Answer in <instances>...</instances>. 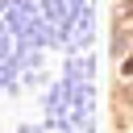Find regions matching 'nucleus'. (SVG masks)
Returning a JSON list of instances; mask_svg holds the SVG:
<instances>
[{
  "label": "nucleus",
  "mask_w": 133,
  "mask_h": 133,
  "mask_svg": "<svg viewBox=\"0 0 133 133\" xmlns=\"http://www.w3.org/2000/svg\"><path fill=\"white\" fill-rule=\"evenodd\" d=\"M125 66H129V71H133V54H129V62H125Z\"/></svg>",
  "instance_id": "1"
}]
</instances>
